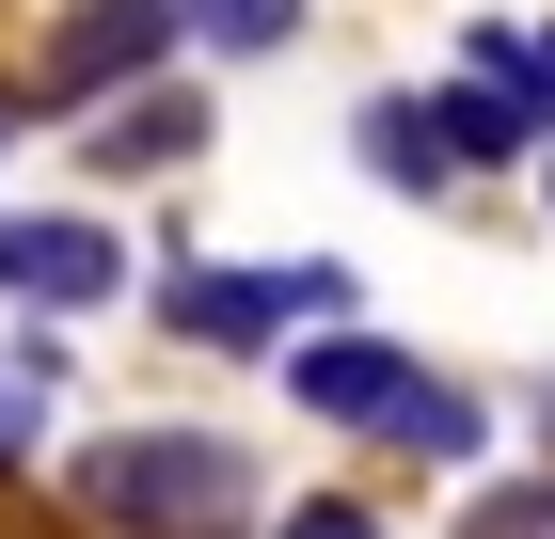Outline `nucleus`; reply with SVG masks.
Wrapping results in <instances>:
<instances>
[{
  "label": "nucleus",
  "instance_id": "obj_6",
  "mask_svg": "<svg viewBox=\"0 0 555 539\" xmlns=\"http://www.w3.org/2000/svg\"><path fill=\"white\" fill-rule=\"evenodd\" d=\"M0 286H16V301H112V286H128V239H112V222L0 207Z\"/></svg>",
  "mask_w": 555,
  "mask_h": 539
},
{
  "label": "nucleus",
  "instance_id": "obj_9",
  "mask_svg": "<svg viewBox=\"0 0 555 539\" xmlns=\"http://www.w3.org/2000/svg\"><path fill=\"white\" fill-rule=\"evenodd\" d=\"M382 445H413V460H476V445H492V413H476V397H444V381H428V397H413V413L382 428Z\"/></svg>",
  "mask_w": 555,
  "mask_h": 539
},
{
  "label": "nucleus",
  "instance_id": "obj_14",
  "mask_svg": "<svg viewBox=\"0 0 555 539\" xmlns=\"http://www.w3.org/2000/svg\"><path fill=\"white\" fill-rule=\"evenodd\" d=\"M540 445H555V397H540Z\"/></svg>",
  "mask_w": 555,
  "mask_h": 539
},
{
  "label": "nucleus",
  "instance_id": "obj_1",
  "mask_svg": "<svg viewBox=\"0 0 555 539\" xmlns=\"http://www.w3.org/2000/svg\"><path fill=\"white\" fill-rule=\"evenodd\" d=\"M64 508H95L112 539H238L255 460L222 445V428H112V445H80Z\"/></svg>",
  "mask_w": 555,
  "mask_h": 539
},
{
  "label": "nucleus",
  "instance_id": "obj_11",
  "mask_svg": "<svg viewBox=\"0 0 555 539\" xmlns=\"http://www.w3.org/2000/svg\"><path fill=\"white\" fill-rule=\"evenodd\" d=\"M48 381H64V349H16V365H0V460L48 428Z\"/></svg>",
  "mask_w": 555,
  "mask_h": 539
},
{
  "label": "nucleus",
  "instance_id": "obj_13",
  "mask_svg": "<svg viewBox=\"0 0 555 539\" xmlns=\"http://www.w3.org/2000/svg\"><path fill=\"white\" fill-rule=\"evenodd\" d=\"M555 524V476H524V492H476V524L461 539H540Z\"/></svg>",
  "mask_w": 555,
  "mask_h": 539
},
{
  "label": "nucleus",
  "instance_id": "obj_8",
  "mask_svg": "<svg viewBox=\"0 0 555 539\" xmlns=\"http://www.w3.org/2000/svg\"><path fill=\"white\" fill-rule=\"evenodd\" d=\"M365 175H382V191H444V143H428V95H365Z\"/></svg>",
  "mask_w": 555,
  "mask_h": 539
},
{
  "label": "nucleus",
  "instance_id": "obj_5",
  "mask_svg": "<svg viewBox=\"0 0 555 539\" xmlns=\"http://www.w3.org/2000/svg\"><path fill=\"white\" fill-rule=\"evenodd\" d=\"M175 48V0H80L64 33H48V64H33V95L64 112V95H112V80H143Z\"/></svg>",
  "mask_w": 555,
  "mask_h": 539
},
{
  "label": "nucleus",
  "instance_id": "obj_15",
  "mask_svg": "<svg viewBox=\"0 0 555 539\" xmlns=\"http://www.w3.org/2000/svg\"><path fill=\"white\" fill-rule=\"evenodd\" d=\"M540 80H555V33H540Z\"/></svg>",
  "mask_w": 555,
  "mask_h": 539
},
{
  "label": "nucleus",
  "instance_id": "obj_4",
  "mask_svg": "<svg viewBox=\"0 0 555 539\" xmlns=\"http://www.w3.org/2000/svg\"><path fill=\"white\" fill-rule=\"evenodd\" d=\"M286 397H301V413H334V428H397V413L428 397V365H413V349H382V333H301Z\"/></svg>",
  "mask_w": 555,
  "mask_h": 539
},
{
  "label": "nucleus",
  "instance_id": "obj_7",
  "mask_svg": "<svg viewBox=\"0 0 555 539\" xmlns=\"http://www.w3.org/2000/svg\"><path fill=\"white\" fill-rule=\"evenodd\" d=\"M191 143H207V95L191 80H143V95H112V127H80L95 175H159V159H191Z\"/></svg>",
  "mask_w": 555,
  "mask_h": 539
},
{
  "label": "nucleus",
  "instance_id": "obj_2",
  "mask_svg": "<svg viewBox=\"0 0 555 539\" xmlns=\"http://www.w3.org/2000/svg\"><path fill=\"white\" fill-rule=\"evenodd\" d=\"M349 333V270L334 254H286V270H191V286H159V333L175 349H270V333Z\"/></svg>",
  "mask_w": 555,
  "mask_h": 539
},
{
  "label": "nucleus",
  "instance_id": "obj_3",
  "mask_svg": "<svg viewBox=\"0 0 555 539\" xmlns=\"http://www.w3.org/2000/svg\"><path fill=\"white\" fill-rule=\"evenodd\" d=\"M428 143H444V175H461V159H524V143H555V80H540V48H524V33H476V48H461V80L428 95Z\"/></svg>",
  "mask_w": 555,
  "mask_h": 539
},
{
  "label": "nucleus",
  "instance_id": "obj_12",
  "mask_svg": "<svg viewBox=\"0 0 555 539\" xmlns=\"http://www.w3.org/2000/svg\"><path fill=\"white\" fill-rule=\"evenodd\" d=\"M270 539H382V508H365V492H301Z\"/></svg>",
  "mask_w": 555,
  "mask_h": 539
},
{
  "label": "nucleus",
  "instance_id": "obj_10",
  "mask_svg": "<svg viewBox=\"0 0 555 539\" xmlns=\"http://www.w3.org/2000/svg\"><path fill=\"white\" fill-rule=\"evenodd\" d=\"M175 33H207V48H286L301 0H175Z\"/></svg>",
  "mask_w": 555,
  "mask_h": 539
}]
</instances>
